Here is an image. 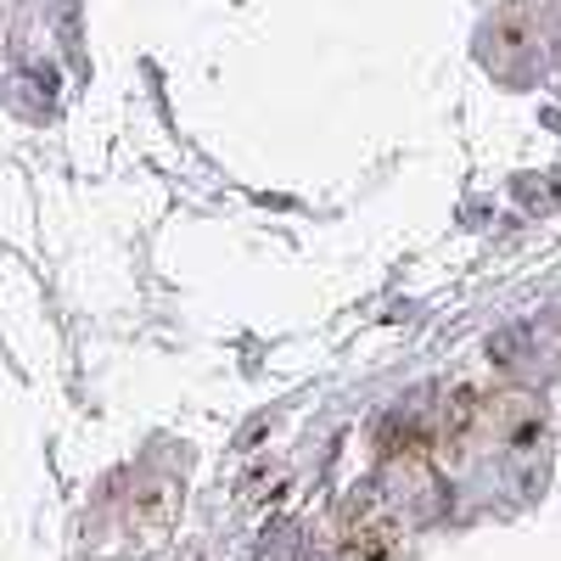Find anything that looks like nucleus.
Instances as JSON below:
<instances>
[{"mask_svg":"<svg viewBox=\"0 0 561 561\" xmlns=\"http://www.w3.org/2000/svg\"><path fill=\"white\" fill-rule=\"evenodd\" d=\"M399 517L393 505L370 489V494H354L348 511H343V528H337V550L343 561H399Z\"/></svg>","mask_w":561,"mask_h":561,"instance_id":"nucleus-1","label":"nucleus"}]
</instances>
